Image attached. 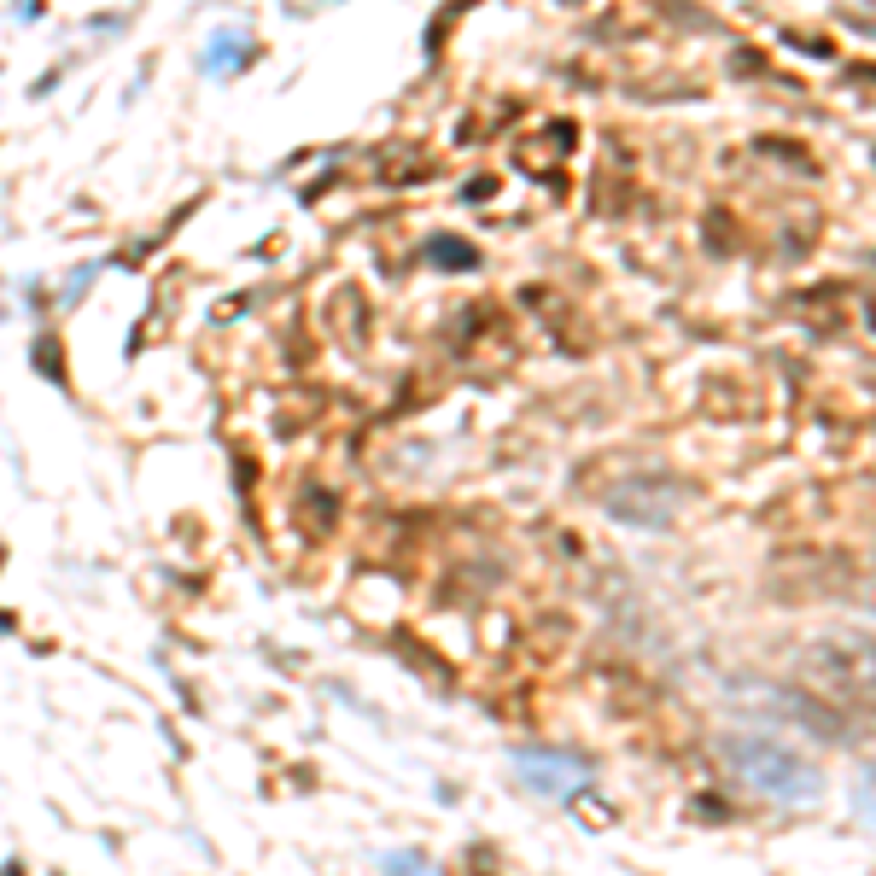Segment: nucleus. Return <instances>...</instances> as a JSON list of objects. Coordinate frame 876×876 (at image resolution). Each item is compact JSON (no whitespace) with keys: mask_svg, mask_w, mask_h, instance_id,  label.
Wrapping results in <instances>:
<instances>
[{"mask_svg":"<svg viewBox=\"0 0 876 876\" xmlns=\"http://www.w3.org/2000/svg\"><path fill=\"white\" fill-rule=\"evenodd\" d=\"M724 760H730V771H737L748 789L771 794V801H783V807H812L824 794V771L807 760V754L783 748V742L771 737H724Z\"/></svg>","mask_w":876,"mask_h":876,"instance_id":"f257e3e1","label":"nucleus"},{"mask_svg":"<svg viewBox=\"0 0 876 876\" xmlns=\"http://www.w3.org/2000/svg\"><path fill=\"white\" fill-rule=\"evenodd\" d=\"M515 777L526 789L549 794V801H567V794H579L596 777V765L584 754H561V748H515Z\"/></svg>","mask_w":876,"mask_h":876,"instance_id":"f03ea898","label":"nucleus"},{"mask_svg":"<svg viewBox=\"0 0 876 876\" xmlns=\"http://www.w3.org/2000/svg\"><path fill=\"white\" fill-rule=\"evenodd\" d=\"M257 59V42H251V29H217L205 47V76H228V70H246Z\"/></svg>","mask_w":876,"mask_h":876,"instance_id":"7ed1b4c3","label":"nucleus"},{"mask_svg":"<svg viewBox=\"0 0 876 876\" xmlns=\"http://www.w3.org/2000/svg\"><path fill=\"white\" fill-rule=\"evenodd\" d=\"M328 526H334V497L328 491H304L298 497V532L304 538H328Z\"/></svg>","mask_w":876,"mask_h":876,"instance_id":"20e7f679","label":"nucleus"},{"mask_svg":"<svg viewBox=\"0 0 876 876\" xmlns=\"http://www.w3.org/2000/svg\"><path fill=\"white\" fill-rule=\"evenodd\" d=\"M36 375H47L59 391L70 386V368H65V345H59V334H42V339H36Z\"/></svg>","mask_w":876,"mask_h":876,"instance_id":"39448f33","label":"nucleus"},{"mask_svg":"<svg viewBox=\"0 0 876 876\" xmlns=\"http://www.w3.org/2000/svg\"><path fill=\"white\" fill-rule=\"evenodd\" d=\"M432 264H473V246H456V240H432Z\"/></svg>","mask_w":876,"mask_h":876,"instance_id":"423d86ee","label":"nucleus"},{"mask_svg":"<svg viewBox=\"0 0 876 876\" xmlns=\"http://www.w3.org/2000/svg\"><path fill=\"white\" fill-rule=\"evenodd\" d=\"M386 876H432V871H427V859H415V853H391Z\"/></svg>","mask_w":876,"mask_h":876,"instance_id":"0eeeda50","label":"nucleus"},{"mask_svg":"<svg viewBox=\"0 0 876 876\" xmlns=\"http://www.w3.org/2000/svg\"><path fill=\"white\" fill-rule=\"evenodd\" d=\"M859 812H864V818L876 824V765H871V771L859 777Z\"/></svg>","mask_w":876,"mask_h":876,"instance_id":"6e6552de","label":"nucleus"},{"mask_svg":"<svg viewBox=\"0 0 876 876\" xmlns=\"http://www.w3.org/2000/svg\"><path fill=\"white\" fill-rule=\"evenodd\" d=\"M0 876H24V864H18V859H12V864H6V871H0Z\"/></svg>","mask_w":876,"mask_h":876,"instance_id":"1a4fd4ad","label":"nucleus"}]
</instances>
